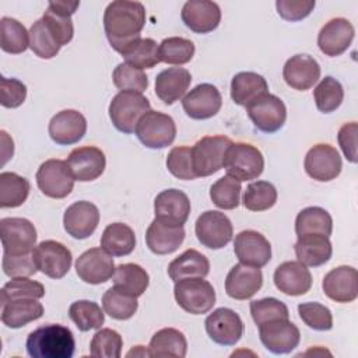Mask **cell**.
Instances as JSON below:
<instances>
[{"mask_svg": "<svg viewBox=\"0 0 358 358\" xmlns=\"http://www.w3.org/2000/svg\"><path fill=\"white\" fill-rule=\"evenodd\" d=\"M145 25V8L138 1L116 0L103 13V28L110 46L122 53L137 41Z\"/></svg>", "mask_w": 358, "mask_h": 358, "instance_id": "6da1fadb", "label": "cell"}, {"mask_svg": "<svg viewBox=\"0 0 358 358\" xmlns=\"http://www.w3.org/2000/svg\"><path fill=\"white\" fill-rule=\"evenodd\" d=\"M25 347L31 358H71L76 341L69 327L50 323L31 331Z\"/></svg>", "mask_w": 358, "mask_h": 358, "instance_id": "7a4b0ae2", "label": "cell"}, {"mask_svg": "<svg viewBox=\"0 0 358 358\" xmlns=\"http://www.w3.org/2000/svg\"><path fill=\"white\" fill-rule=\"evenodd\" d=\"M150 110V101L140 92L120 91L109 103V117L113 126L124 133L131 134L140 117Z\"/></svg>", "mask_w": 358, "mask_h": 358, "instance_id": "3957f363", "label": "cell"}, {"mask_svg": "<svg viewBox=\"0 0 358 358\" xmlns=\"http://www.w3.org/2000/svg\"><path fill=\"white\" fill-rule=\"evenodd\" d=\"M227 175L239 182L252 180L262 175L264 169V158L262 151L248 143H232L227 150L224 166Z\"/></svg>", "mask_w": 358, "mask_h": 358, "instance_id": "277c9868", "label": "cell"}, {"mask_svg": "<svg viewBox=\"0 0 358 358\" xmlns=\"http://www.w3.org/2000/svg\"><path fill=\"white\" fill-rule=\"evenodd\" d=\"M173 295L176 303L187 313L203 315L213 309L215 291L204 278H183L175 282Z\"/></svg>", "mask_w": 358, "mask_h": 358, "instance_id": "5b68a950", "label": "cell"}, {"mask_svg": "<svg viewBox=\"0 0 358 358\" xmlns=\"http://www.w3.org/2000/svg\"><path fill=\"white\" fill-rule=\"evenodd\" d=\"M232 144L227 136H206L192 147L193 171L197 178L217 173L224 166L227 150Z\"/></svg>", "mask_w": 358, "mask_h": 358, "instance_id": "8992f818", "label": "cell"}, {"mask_svg": "<svg viewBox=\"0 0 358 358\" xmlns=\"http://www.w3.org/2000/svg\"><path fill=\"white\" fill-rule=\"evenodd\" d=\"M134 133L143 145L159 150L173 143L176 137V124L169 115L150 109L140 117Z\"/></svg>", "mask_w": 358, "mask_h": 358, "instance_id": "52a82bcc", "label": "cell"}, {"mask_svg": "<svg viewBox=\"0 0 358 358\" xmlns=\"http://www.w3.org/2000/svg\"><path fill=\"white\" fill-rule=\"evenodd\" d=\"M39 190L50 199H64L74 187V178L63 159H46L36 171Z\"/></svg>", "mask_w": 358, "mask_h": 358, "instance_id": "ba28073f", "label": "cell"}, {"mask_svg": "<svg viewBox=\"0 0 358 358\" xmlns=\"http://www.w3.org/2000/svg\"><path fill=\"white\" fill-rule=\"evenodd\" d=\"M194 232L203 246L208 249H221L231 242L234 228L231 220L224 213L207 210L196 220Z\"/></svg>", "mask_w": 358, "mask_h": 358, "instance_id": "9c48e42d", "label": "cell"}, {"mask_svg": "<svg viewBox=\"0 0 358 358\" xmlns=\"http://www.w3.org/2000/svg\"><path fill=\"white\" fill-rule=\"evenodd\" d=\"M36 229L34 224L21 217H7L0 220V238L3 253L20 255L32 252L36 243Z\"/></svg>", "mask_w": 358, "mask_h": 358, "instance_id": "30bf717a", "label": "cell"}, {"mask_svg": "<svg viewBox=\"0 0 358 358\" xmlns=\"http://www.w3.org/2000/svg\"><path fill=\"white\" fill-rule=\"evenodd\" d=\"M248 116L255 127L264 133L280 130L287 119L285 103L275 95L267 92L246 106Z\"/></svg>", "mask_w": 358, "mask_h": 358, "instance_id": "8fae6325", "label": "cell"}, {"mask_svg": "<svg viewBox=\"0 0 358 358\" xmlns=\"http://www.w3.org/2000/svg\"><path fill=\"white\" fill-rule=\"evenodd\" d=\"M34 257L38 270L53 280L63 278L69 273L73 262L70 249L52 239L42 241L35 246Z\"/></svg>", "mask_w": 358, "mask_h": 358, "instance_id": "7c38bea8", "label": "cell"}, {"mask_svg": "<svg viewBox=\"0 0 358 358\" xmlns=\"http://www.w3.org/2000/svg\"><path fill=\"white\" fill-rule=\"evenodd\" d=\"M262 344L273 354H288L294 351L301 341L299 329L288 319L270 320L259 326Z\"/></svg>", "mask_w": 358, "mask_h": 358, "instance_id": "4fadbf2b", "label": "cell"}, {"mask_svg": "<svg viewBox=\"0 0 358 358\" xmlns=\"http://www.w3.org/2000/svg\"><path fill=\"white\" fill-rule=\"evenodd\" d=\"M305 172L317 182L336 179L343 168L338 151L330 144H316L305 155Z\"/></svg>", "mask_w": 358, "mask_h": 358, "instance_id": "5bb4252c", "label": "cell"}, {"mask_svg": "<svg viewBox=\"0 0 358 358\" xmlns=\"http://www.w3.org/2000/svg\"><path fill=\"white\" fill-rule=\"evenodd\" d=\"M208 337L220 345H235L243 334L241 316L229 308H218L206 317Z\"/></svg>", "mask_w": 358, "mask_h": 358, "instance_id": "9a60e30c", "label": "cell"}, {"mask_svg": "<svg viewBox=\"0 0 358 358\" xmlns=\"http://www.w3.org/2000/svg\"><path fill=\"white\" fill-rule=\"evenodd\" d=\"M113 256L102 248H91L76 260V273L87 284H102L113 277Z\"/></svg>", "mask_w": 358, "mask_h": 358, "instance_id": "2e32d148", "label": "cell"}, {"mask_svg": "<svg viewBox=\"0 0 358 358\" xmlns=\"http://www.w3.org/2000/svg\"><path fill=\"white\" fill-rule=\"evenodd\" d=\"M222 105V96L213 84L203 83L196 85L182 99L186 115L196 120H204L215 116Z\"/></svg>", "mask_w": 358, "mask_h": 358, "instance_id": "e0dca14e", "label": "cell"}, {"mask_svg": "<svg viewBox=\"0 0 358 358\" xmlns=\"http://www.w3.org/2000/svg\"><path fill=\"white\" fill-rule=\"evenodd\" d=\"M66 162L74 180L78 182L95 180L103 173L106 166L103 151L92 145L74 148Z\"/></svg>", "mask_w": 358, "mask_h": 358, "instance_id": "ac0fdd59", "label": "cell"}, {"mask_svg": "<svg viewBox=\"0 0 358 358\" xmlns=\"http://www.w3.org/2000/svg\"><path fill=\"white\" fill-rule=\"evenodd\" d=\"M234 252L238 260L253 267H263L271 259V245L257 231L246 229L239 232L234 241Z\"/></svg>", "mask_w": 358, "mask_h": 358, "instance_id": "d6986e66", "label": "cell"}, {"mask_svg": "<svg viewBox=\"0 0 358 358\" xmlns=\"http://www.w3.org/2000/svg\"><path fill=\"white\" fill-rule=\"evenodd\" d=\"M323 292L334 302L348 303L358 296V273L351 266H338L330 270L322 281Z\"/></svg>", "mask_w": 358, "mask_h": 358, "instance_id": "ffe728a7", "label": "cell"}, {"mask_svg": "<svg viewBox=\"0 0 358 358\" xmlns=\"http://www.w3.org/2000/svg\"><path fill=\"white\" fill-rule=\"evenodd\" d=\"M49 136L59 145L78 143L87 131V119L76 109L57 112L49 122Z\"/></svg>", "mask_w": 358, "mask_h": 358, "instance_id": "44dd1931", "label": "cell"}, {"mask_svg": "<svg viewBox=\"0 0 358 358\" xmlns=\"http://www.w3.org/2000/svg\"><path fill=\"white\" fill-rule=\"evenodd\" d=\"M99 224V210L95 204L81 200L67 207L63 215V225L69 235L76 239H85L94 234Z\"/></svg>", "mask_w": 358, "mask_h": 358, "instance_id": "7402d4cb", "label": "cell"}, {"mask_svg": "<svg viewBox=\"0 0 358 358\" xmlns=\"http://www.w3.org/2000/svg\"><path fill=\"white\" fill-rule=\"evenodd\" d=\"M354 34L355 29L347 18H333L322 27L317 35V46L326 56H340L350 48Z\"/></svg>", "mask_w": 358, "mask_h": 358, "instance_id": "603a6c76", "label": "cell"}, {"mask_svg": "<svg viewBox=\"0 0 358 358\" xmlns=\"http://www.w3.org/2000/svg\"><path fill=\"white\" fill-rule=\"evenodd\" d=\"M263 285V274L259 267L243 263L235 264L225 278V292L232 299L252 298Z\"/></svg>", "mask_w": 358, "mask_h": 358, "instance_id": "cb8c5ba5", "label": "cell"}, {"mask_svg": "<svg viewBox=\"0 0 358 358\" xmlns=\"http://www.w3.org/2000/svg\"><path fill=\"white\" fill-rule=\"evenodd\" d=\"M180 17L190 31L196 34H208L220 25L221 10L214 1L190 0L183 4Z\"/></svg>", "mask_w": 358, "mask_h": 358, "instance_id": "d4e9b609", "label": "cell"}, {"mask_svg": "<svg viewBox=\"0 0 358 358\" xmlns=\"http://www.w3.org/2000/svg\"><path fill=\"white\" fill-rule=\"evenodd\" d=\"M282 78L288 87L296 91H306L320 78V66L309 55H295L285 62Z\"/></svg>", "mask_w": 358, "mask_h": 358, "instance_id": "484cf974", "label": "cell"}, {"mask_svg": "<svg viewBox=\"0 0 358 358\" xmlns=\"http://www.w3.org/2000/svg\"><path fill=\"white\" fill-rule=\"evenodd\" d=\"M154 213L155 218L164 222L183 225L190 214V200L182 190H162L154 200Z\"/></svg>", "mask_w": 358, "mask_h": 358, "instance_id": "4316f807", "label": "cell"}, {"mask_svg": "<svg viewBox=\"0 0 358 358\" xmlns=\"http://www.w3.org/2000/svg\"><path fill=\"white\" fill-rule=\"evenodd\" d=\"M183 225H172L158 218L148 225L145 242L148 249L155 255H169L175 252L185 241Z\"/></svg>", "mask_w": 358, "mask_h": 358, "instance_id": "83f0119b", "label": "cell"}, {"mask_svg": "<svg viewBox=\"0 0 358 358\" xmlns=\"http://www.w3.org/2000/svg\"><path fill=\"white\" fill-rule=\"evenodd\" d=\"M274 284L285 295L298 296L310 289L312 275L301 262H284L274 271Z\"/></svg>", "mask_w": 358, "mask_h": 358, "instance_id": "f1b7e54d", "label": "cell"}, {"mask_svg": "<svg viewBox=\"0 0 358 358\" xmlns=\"http://www.w3.org/2000/svg\"><path fill=\"white\" fill-rule=\"evenodd\" d=\"M192 83L189 70L183 67H168L155 78V95L165 103L172 105L179 101Z\"/></svg>", "mask_w": 358, "mask_h": 358, "instance_id": "f546056e", "label": "cell"}, {"mask_svg": "<svg viewBox=\"0 0 358 358\" xmlns=\"http://www.w3.org/2000/svg\"><path fill=\"white\" fill-rule=\"evenodd\" d=\"M295 256L306 267H319L327 263L333 255V246L324 235H302L294 246Z\"/></svg>", "mask_w": 358, "mask_h": 358, "instance_id": "4dcf8cb0", "label": "cell"}, {"mask_svg": "<svg viewBox=\"0 0 358 358\" xmlns=\"http://www.w3.org/2000/svg\"><path fill=\"white\" fill-rule=\"evenodd\" d=\"M268 92L267 81L263 76L253 71H241L232 77L231 98L236 105L248 106L259 96Z\"/></svg>", "mask_w": 358, "mask_h": 358, "instance_id": "1f68e13d", "label": "cell"}, {"mask_svg": "<svg viewBox=\"0 0 358 358\" xmlns=\"http://www.w3.org/2000/svg\"><path fill=\"white\" fill-rule=\"evenodd\" d=\"M43 315V306L38 299L24 298L1 303V322L10 329H20Z\"/></svg>", "mask_w": 358, "mask_h": 358, "instance_id": "d6a6232c", "label": "cell"}, {"mask_svg": "<svg viewBox=\"0 0 358 358\" xmlns=\"http://www.w3.org/2000/svg\"><path fill=\"white\" fill-rule=\"evenodd\" d=\"M210 273L208 259L196 249H187L168 266V274L175 282L183 278H204Z\"/></svg>", "mask_w": 358, "mask_h": 358, "instance_id": "836d02e7", "label": "cell"}, {"mask_svg": "<svg viewBox=\"0 0 358 358\" xmlns=\"http://www.w3.org/2000/svg\"><path fill=\"white\" fill-rule=\"evenodd\" d=\"M101 248L115 257L127 256L136 248V234L127 224H109L101 236Z\"/></svg>", "mask_w": 358, "mask_h": 358, "instance_id": "e575fe53", "label": "cell"}, {"mask_svg": "<svg viewBox=\"0 0 358 358\" xmlns=\"http://www.w3.org/2000/svg\"><path fill=\"white\" fill-rule=\"evenodd\" d=\"M150 357H178L183 358L187 352V341L182 331L173 327L158 330L150 340Z\"/></svg>", "mask_w": 358, "mask_h": 358, "instance_id": "d590c367", "label": "cell"}, {"mask_svg": "<svg viewBox=\"0 0 358 358\" xmlns=\"http://www.w3.org/2000/svg\"><path fill=\"white\" fill-rule=\"evenodd\" d=\"M333 231L331 215L322 207H306L301 210L295 220V232L302 235H324L330 236Z\"/></svg>", "mask_w": 358, "mask_h": 358, "instance_id": "8d00e7d4", "label": "cell"}, {"mask_svg": "<svg viewBox=\"0 0 358 358\" xmlns=\"http://www.w3.org/2000/svg\"><path fill=\"white\" fill-rule=\"evenodd\" d=\"M150 284L148 273L136 263L119 264L113 273V287L134 295L141 296Z\"/></svg>", "mask_w": 358, "mask_h": 358, "instance_id": "74e56055", "label": "cell"}, {"mask_svg": "<svg viewBox=\"0 0 358 358\" xmlns=\"http://www.w3.org/2000/svg\"><path fill=\"white\" fill-rule=\"evenodd\" d=\"M120 55L123 56L124 63L140 70L152 69L161 62L159 45L151 38H138L130 43Z\"/></svg>", "mask_w": 358, "mask_h": 358, "instance_id": "f35d334b", "label": "cell"}, {"mask_svg": "<svg viewBox=\"0 0 358 358\" xmlns=\"http://www.w3.org/2000/svg\"><path fill=\"white\" fill-rule=\"evenodd\" d=\"M29 194V182L15 172L0 173V207L14 208L25 203Z\"/></svg>", "mask_w": 358, "mask_h": 358, "instance_id": "ab89813d", "label": "cell"}, {"mask_svg": "<svg viewBox=\"0 0 358 358\" xmlns=\"http://www.w3.org/2000/svg\"><path fill=\"white\" fill-rule=\"evenodd\" d=\"M102 308L106 315L116 320H127L134 316L138 308L137 296L116 287H110L102 296Z\"/></svg>", "mask_w": 358, "mask_h": 358, "instance_id": "60d3db41", "label": "cell"}, {"mask_svg": "<svg viewBox=\"0 0 358 358\" xmlns=\"http://www.w3.org/2000/svg\"><path fill=\"white\" fill-rule=\"evenodd\" d=\"M69 316L81 331L101 329L105 322V313L101 306L88 299L73 302L69 308Z\"/></svg>", "mask_w": 358, "mask_h": 358, "instance_id": "b9f144b4", "label": "cell"}, {"mask_svg": "<svg viewBox=\"0 0 358 358\" xmlns=\"http://www.w3.org/2000/svg\"><path fill=\"white\" fill-rule=\"evenodd\" d=\"M1 28V50L11 53V55H20L27 50L29 46V32L25 29V27L15 18L3 17L0 21Z\"/></svg>", "mask_w": 358, "mask_h": 358, "instance_id": "7bdbcfd3", "label": "cell"}, {"mask_svg": "<svg viewBox=\"0 0 358 358\" xmlns=\"http://www.w3.org/2000/svg\"><path fill=\"white\" fill-rule=\"evenodd\" d=\"M241 182L225 175L211 185L210 199L221 210H234L241 203Z\"/></svg>", "mask_w": 358, "mask_h": 358, "instance_id": "ee69618b", "label": "cell"}, {"mask_svg": "<svg viewBox=\"0 0 358 358\" xmlns=\"http://www.w3.org/2000/svg\"><path fill=\"white\" fill-rule=\"evenodd\" d=\"M316 108L323 113H331L340 108L344 99V90L338 80L331 76L322 78L313 90Z\"/></svg>", "mask_w": 358, "mask_h": 358, "instance_id": "f6af8a7d", "label": "cell"}, {"mask_svg": "<svg viewBox=\"0 0 358 358\" xmlns=\"http://www.w3.org/2000/svg\"><path fill=\"white\" fill-rule=\"evenodd\" d=\"M277 201V189L267 180H256L248 185L243 193V206L249 211H266Z\"/></svg>", "mask_w": 358, "mask_h": 358, "instance_id": "bcb514c9", "label": "cell"}, {"mask_svg": "<svg viewBox=\"0 0 358 358\" xmlns=\"http://www.w3.org/2000/svg\"><path fill=\"white\" fill-rule=\"evenodd\" d=\"M194 55V43L182 36L165 38L159 43V59L168 64L182 66L192 60Z\"/></svg>", "mask_w": 358, "mask_h": 358, "instance_id": "7dc6e473", "label": "cell"}, {"mask_svg": "<svg viewBox=\"0 0 358 358\" xmlns=\"http://www.w3.org/2000/svg\"><path fill=\"white\" fill-rule=\"evenodd\" d=\"M29 48L41 59H52L59 50L60 45L56 42L43 20H36L29 28Z\"/></svg>", "mask_w": 358, "mask_h": 358, "instance_id": "c3c4849f", "label": "cell"}, {"mask_svg": "<svg viewBox=\"0 0 358 358\" xmlns=\"http://www.w3.org/2000/svg\"><path fill=\"white\" fill-rule=\"evenodd\" d=\"M123 340L113 329L98 330L91 340L90 354L96 358H119L122 355Z\"/></svg>", "mask_w": 358, "mask_h": 358, "instance_id": "681fc988", "label": "cell"}, {"mask_svg": "<svg viewBox=\"0 0 358 358\" xmlns=\"http://www.w3.org/2000/svg\"><path fill=\"white\" fill-rule=\"evenodd\" d=\"M45 295V287L28 277H17L6 282L1 288V303L14 299L34 298L41 299Z\"/></svg>", "mask_w": 358, "mask_h": 358, "instance_id": "f907efd6", "label": "cell"}, {"mask_svg": "<svg viewBox=\"0 0 358 358\" xmlns=\"http://www.w3.org/2000/svg\"><path fill=\"white\" fill-rule=\"evenodd\" d=\"M113 84L120 91H134L143 94L148 87V77L140 69L127 63H120L113 70Z\"/></svg>", "mask_w": 358, "mask_h": 358, "instance_id": "816d5d0a", "label": "cell"}, {"mask_svg": "<svg viewBox=\"0 0 358 358\" xmlns=\"http://www.w3.org/2000/svg\"><path fill=\"white\" fill-rule=\"evenodd\" d=\"M250 315L253 322L260 326L270 320L288 319L289 310L287 305L277 298H262L250 302Z\"/></svg>", "mask_w": 358, "mask_h": 358, "instance_id": "f5cc1de1", "label": "cell"}, {"mask_svg": "<svg viewBox=\"0 0 358 358\" xmlns=\"http://www.w3.org/2000/svg\"><path fill=\"white\" fill-rule=\"evenodd\" d=\"M301 320L310 329L327 331L333 327V316L327 306L319 302H303L298 305Z\"/></svg>", "mask_w": 358, "mask_h": 358, "instance_id": "db71d44e", "label": "cell"}, {"mask_svg": "<svg viewBox=\"0 0 358 358\" xmlns=\"http://www.w3.org/2000/svg\"><path fill=\"white\" fill-rule=\"evenodd\" d=\"M166 168L175 178L182 180H193L197 178L193 171L190 147H173L166 157Z\"/></svg>", "mask_w": 358, "mask_h": 358, "instance_id": "11a10c76", "label": "cell"}, {"mask_svg": "<svg viewBox=\"0 0 358 358\" xmlns=\"http://www.w3.org/2000/svg\"><path fill=\"white\" fill-rule=\"evenodd\" d=\"M1 267L4 274L11 278L31 277L38 271L35 257H34V250L27 253H20V255L3 253Z\"/></svg>", "mask_w": 358, "mask_h": 358, "instance_id": "9f6ffc18", "label": "cell"}, {"mask_svg": "<svg viewBox=\"0 0 358 358\" xmlns=\"http://www.w3.org/2000/svg\"><path fill=\"white\" fill-rule=\"evenodd\" d=\"M42 20L60 46L67 45L73 39L74 27H73L71 17L59 14L50 7H48L45 14L42 15Z\"/></svg>", "mask_w": 358, "mask_h": 358, "instance_id": "6f0895ef", "label": "cell"}, {"mask_svg": "<svg viewBox=\"0 0 358 358\" xmlns=\"http://www.w3.org/2000/svg\"><path fill=\"white\" fill-rule=\"evenodd\" d=\"M0 90H1L0 103H1V106L8 108V109L21 106L27 98V87L22 81H20L17 78H7V77L1 76Z\"/></svg>", "mask_w": 358, "mask_h": 358, "instance_id": "680465c9", "label": "cell"}, {"mask_svg": "<svg viewBox=\"0 0 358 358\" xmlns=\"http://www.w3.org/2000/svg\"><path fill=\"white\" fill-rule=\"evenodd\" d=\"M315 0H277L275 8L285 21H301L306 18L315 8Z\"/></svg>", "mask_w": 358, "mask_h": 358, "instance_id": "91938a15", "label": "cell"}, {"mask_svg": "<svg viewBox=\"0 0 358 358\" xmlns=\"http://www.w3.org/2000/svg\"><path fill=\"white\" fill-rule=\"evenodd\" d=\"M357 134H358V124L355 122L344 123L340 127L337 134V140L343 154L352 164H355L358 159L357 158Z\"/></svg>", "mask_w": 358, "mask_h": 358, "instance_id": "94428289", "label": "cell"}, {"mask_svg": "<svg viewBox=\"0 0 358 358\" xmlns=\"http://www.w3.org/2000/svg\"><path fill=\"white\" fill-rule=\"evenodd\" d=\"M80 6V1H50L49 7L59 14L71 17Z\"/></svg>", "mask_w": 358, "mask_h": 358, "instance_id": "6125c7cd", "label": "cell"}, {"mask_svg": "<svg viewBox=\"0 0 358 358\" xmlns=\"http://www.w3.org/2000/svg\"><path fill=\"white\" fill-rule=\"evenodd\" d=\"M131 355H141V357H150V351L145 350L143 345H137L136 350H131L127 352V357H131Z\"/></svg>", "mask_w": 358, "mask_h": 358, "instance_id": "be15d7a7", "label": "cell"}]
</instances>
